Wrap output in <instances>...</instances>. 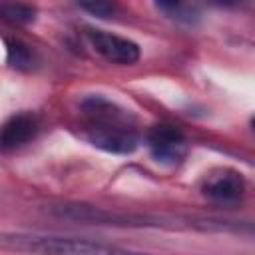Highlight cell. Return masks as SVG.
Segmentation results:
<instances>
[{"label": "cell", "mask_w": 255, "mask_h": 255, "mask_svg": "<svg viewBox=\"0 0 255 255\" xmlns=\"http://www.w3.org/2000/svg\"><path fill=\"white\" fill-rule=\"evenodd\" d=\"M86 118V137L94 147L110 153H131L139 145L133 118L102 94L86 96L80 104Z\"/></svg>", "instance_id": "cell-1"}, {"label": "cell", "mask_w": 255, "mask_h": 255, "mask_svg": "<svg viewBox=\"0 0 255 255\" xmlns=\"http://www.w3.org/2000/svg\"><path fill=\"white\" fill-rule=\"evenodd\" d=\"M0 249L22 251L32 255H147L135 253L112 243L56 235V233H0Z\"/></svg>", "instance_id": "cell-2"}, {"label": "cell", "mask_w": 255, "mask_h": 255, "mask_svg": "<svg viewBox=\"0 0 255 255\" xmlns=\"http://www.w3.org/2000/svg\"><path fill=\"white\" fill-rule=\"evenodd\" d=\"M48 209L52 215L60 219L94 223V225H122V227H163L165 225V219L157 215L112 211V209L90 205V203H60V205H50Z\"/></svg>", "instance_id": "cell-3"}, {"label": "cell", "mask_w": 255, "mask_h": 255, "mask_svg": "<svg viewBox=\"0 0 255 255\" xmlns=\"http://www.w3.org/2000/svg\"><path fill=\"white\" fill-rule=\"evenodd\" d=\"M145 143L151 157L167 167L181 163L187 153V141L179 128L171 124H157L145 133Z\"/></svg>", "instance_id": "cell-4"}, {"label": "cell", "mask_w": 255, "mask_h": 255, "mask_svg": "<svg viewBox=\"0 0 255 255\" xmlns=\"http://www.w3.org/2000/svg\"><path fill=\"white\" fill-rule=\"evenodd\" d=\"M86 36L92 44V48L108 62L112 64H120V66H131L139 60L141 50L139 46L124 36L106 32V30H96V28H88Z\"/></svg>", "instance_id": "cell-5"}, {"label": "cell", "mask_w": 255, "mask_h": 255, "mask_svg": "<svg viewBox=\"0 0 255 255\" xmlns=\"http://www.w3.org/2000/svg\"><path fill=\"white\" fill-rule=\"evenodd\" d=\"M245 193V179L237 169H219L209 173V177L203 183V195L211 201L231 205L237 203Z\"/></svg>", "instance_id": "cell-6"}, {"label": "cell", "mask_w": 255, "mask_h": 255, "mask_svg": "<svg viewBox=\"0 0 255 255\" xmlns=\"http://www.w3.org/2000/svg\"><path fill=\"white\" fill-rule=\"evenodd\" d=\"M40 131V120L32 112H20L10 116L0 126V149L14 151L26 143H30Z\"/></svg>", "instance_id": "cell-7"}, {"label": "cell", "mask_w": 255, "mask_h": 255, "mask_svg": "<svg viewBox=\"0 0 255 255\" xmlns=\"http://www.w3.org/2000/svg\"><path fill=\"white\" fill-rule=\"evenodd\" d=\"M155 8L159 12H163L167 18L181 22V24H195L199 20V10L191 4H183V2H157Z\"/></svg>", "instance_id": "cell-8"}, {"label": "cell", "mask_w": 255, "mask_h": 255, "mask_svg": "<svg viewBox=\"0 0 255 255\" xmlns=\"http://www.w3.org/2000/svg\"><path fill=\"white\" fill-rule=\"evenodd\" d=\"M32 60H34V54H32L30 46H26L20 40H10L8 42V64L12 68L28 70V68H32Z\"/></svg>", "instance_id": "cell-9"}, {"label": "cell", "mask_w": 255, "mask_h": 255, "mask_svg": "<svg viewBox=\"0 0 255 255\" xmlns=\"http://www.w3.org/2000/svg\"><path fill=\"white\" fill-rule=\"evenodd\" d=\"M0 18L14 24H28L36 18V8L30 4H0Z\"/></svg>", "instance_id": "cell-10"}, {"label": "cell", "mask_w": 255, "mask_h": 255, "mask_svg": "<svg viewBox=\"0 0 255 255\" xmlns=\"http://www.w3.org/2000/svg\"><path fill=\"white\" fill-rule=\"evenodd\" d=\"M80 8L98 18H108L116 12V4H110V2H82Z\"/></svg>", "instance_id": "cell-11"}]
</instances>
